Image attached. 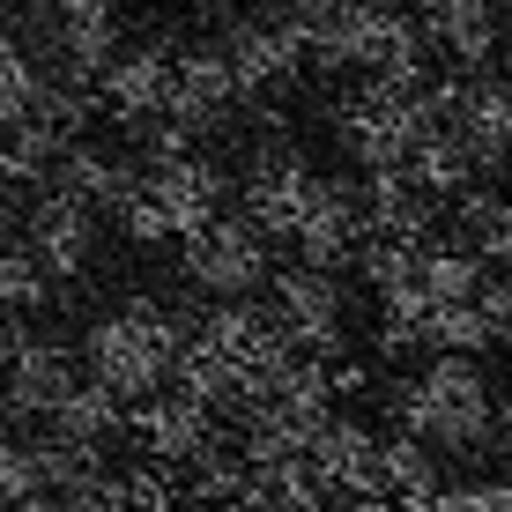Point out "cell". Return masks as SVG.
<instances>
[{
  "mask_svg": "<svg viewBox=\"0 0 512 512\" xmlns=\"http://www.w3.org/2000/svg\"><path fill=\"white\" fill-rule=\"evenodd\" d=\"M446 505L453 512H512V483H461V490H446Z\"/></svg>",
  "mask_w": 512,
  "mask_h": 512,
  "instance_id": "cell-28",
  "label": "cell"
},
{
  "mask_svg": "<svg viewBox=\"0 0 512 512\" xmlns=\"http://www.w3.org/2000/svg\"><path fill=\"white\" fill-rule=\"evenodd\" d=\"M186 253H179V268L186 282L201 297H216V305H231V297H253V290H268V275H275V260H268V231H260L253 216H216L208 231H193L179 238Z\"/></svg>",
  "mask_w": 512,
  "mask_h": 512,
  "instance_id": "cell-4",
  "label": "cell"
},
{
  "mask_svg": "<svg viewBox=\"0 0 512 512\" xmlns=\"http://www.w3.org/2000/svg\"><path fill=\"white\" fill-rule=\"evenodd\" d=\"M208 8H216V15H253L260 0H208Z\"/></svg>",
  "mask_w": 512,
  "mask_h": 512,
  "instance_id": "cell-30",
  "label": "cell"
},
{
  "mask_svg": "<svg viewBox=\"0 0 512 512\" xmlns=\"http://www.w3.org/2000/svg\"><path fill=\"white\" fill-rule=\"evenodd\" d=\"M386 490H394V498H423V490H438V446L394 431V438H386Z\"/></svg>",
  "mask_w": 512,
  "mask_h": 512,
  "instance_id": "cell-26",
  "label": "cell"
},
{
  "mask_svg": "<svg viewBox=\"0 0 512 512\" xmlns=\"http://www.w3.org/2000/svg\"><path fill=\"white\" fill-rule=\"evenodd\" d=\"M453 216H461V245L483 260H512V193H461L453 201Z\"/></svg>",
  "mask_w": 512,
  "mask_h": 512,
  "instance_id": "cell-22",
  "label": "cell"
},
{
  "mask_svg": "<svg viewBox=\"0 0 512 512\" xmlns=\"http://www.w3.org/2000/svg\"><path fill=\"white\" fill-rule=\"evenodd\" d=\"M312 193H320V171L290 149V134H260L253 156H245V179H238V208L260 223L268 238H297Z\"/></svg>",
  "mask_w": 512,
  "mask_h": 512,
  "instance_id": "cell-6",
  "label": "cell"
},
{
  "mask_svg": "<svg viewBox=\"0 0 512 512\" xmlns=\"http://www.w3.org/2000/svg\"><path fill=\"white\" fill-rule=\"evenodd\" d=\"M312 483L327 490V498H386V438L364 431L357 416H327L320 431H312V453H305Z\"/></svg>",
  "mask_w": 512,
  "mask_h": 512,
  "instance_id": "cell-9",
  "label": "cell"
},
{
  "mask_svg": "<svg viewBox=\"0 0 512 512\" xmlns=\"http://www.w3.org/2000/svg\"><path fill=\"white\" fill-rule=\"evenodd\" d=\"M141 186H149V201L164 208L171 238H193V231H208L216 216H231V208H223L231 179H223V164H208L201 149H193V156H164V164H141Z\"/></svg>",
  "mask_w": 512,
  "mask_h": 512,
  "instance_id": "cell-14",
  "label": "cell"
},
{
  "mask_svg": "<svg viewBox=\"0 0 512 512\" xmlns=\"http://www.w3.org/2000/svg\"><path fill=\"white\" fill-rule=\"evenodd\" d=\"M67 149H75V141H67L60 127H45V119H23L15 134H0V179L38 193V186H52V179H60Z\"/></svg>",
  "mask_w": 512,
  "mask_h": 512,
  "instance_id": "cell-20",
  "label": "cell"
},
{
  "mask_svg": "<svg viewBox=\"0 0 512 512\" xmlns=\"http://www.w3.org/2000/svg\"><path fill=\"white\" fill-rule=\"evenodd\" d=\"M119 490H127L134 512H179V505H186V483H179L164 461H141L134 475H119Z\"/></svg>",
  "mask_w": 512,
  "mask_h": 512,
  "instance_id": "cell-27",
  "label": "cell"
},
{
  "mask_svg": "<svg viewBox=\"0 0 512 512\" xmlns=\"http://www.w3.org/2000/svg\"><path fill=\"white\" fill-rule=\"evenodd\" d=\"M216 45H223V60H231L245 104H253V97H282V90L312 67V45H305V30L290 23V8H275V15H268V8L231 15Z\"/></svg>",
  "mask_w": 512,
  "mask_h": 512,
  "instance_id": "cell-5",
  "label": "cell"
},
{
  "mask_svg": "<svg viewBox=\"0 0 512 512\" xmlns=\"http://www.w3.org/2000/svg\"><path fill=\"white\" fill-rule=\"evenodd\" d=\"M90 386V364H82V342H60V334H30V349L8 364V379H0V394H8L15 416H38L52 423L67 409V401Z\"/></svg>",
  "mask_w": 512,
  "mask_h": 512,
  "instance_id": "cell-11",
  "label": "cell"
},
{
  "mask_svg": "<svg viewBox=\"0 0 512 512\" xmlns=\"http://www.w3.org/2000/svg\"><path fill=\"white\" fill-rule=\"evenodd\" d=\"M30 349V327H23V312H8L0 305V379H8V364Z\"/></svg>",
  "mask_w": 512,
  "mask_h": 512,
  "instance_id": "cell-29",
  "label": "cell"
},
{
  "mask_svg": "<svg viewBox=\"0 0 512 512\" xmlns=\"http://www.w3.org/2000/svg\"><path fill=\"white\" fill-rule=\"evenodd\" d=\"M394 409V431L423 438L438 453H475L483 438H498V401H490V379L475 357H431L416 379H401V394L386 401Z\"/></svg>",
  "mask_w": 512,
  "mask_h": 512,
  "instance_id": "cell-2",
  "label": "cell"
},
{
  "mask_svg": "<svg viewBox=\"0 0 512 512\" xmlns=\"http://www.w3.org/2000/svg\"><path fill=\"white\" fill-rule=\"evenodd\" d=\"M67 490H75V475L52 438H0V505L8 512H60Z\"/></svg>",
  "mask_w": 512,
  "mask_h": 512,
  "instance_id": "cell-16",
  "label": "cell"
},
{
  "mask_svg": "<svg viewBox=\"0 0 512 512\" xmlns=\"http://www.w3.org/2000/svg\"><path fill=\"white\" fill-rule=\"evenodd\" d=\"M483 282H490L483 253H468V245H423V297L431 305H468Z\"/></svg>",
  "mask_w": 512,
  "mask_h": 512,
  "instance_id": "cell-23",
  "label": "cell"
},
{
  "mask_svg": "<svg viewBox=\"0 0 512 512\" xmlns=\"http://www.w3.org/2000/svg\"><path fill=\"white\" fill-rule=\"evenodd\" d=\"M23 245L38 253V268L52 282H75L90 268V245H97V208H82L67 186H38L23 201Z\"/></svg>",
  "mask_w": 512,
  "mask_h": 512,
  "instance_id": "cell-12",
  "label": "cell"
},
{
  "mask_svg": "<svg viewBox=\"0 0 512 512\" xmlns=\"http://www.w3.org/2000/svg\"><path fill=\"white\" fill-rule=\"evenodd\" d=\"M364 216H372V238H401V245H431V193H423L409 171H372L364 179Z\"/></svg>",
  "mask_w": 512,
  "mask_h": 512,
  "instance_id": "cell-19",
  "label": "cell"
},
{
  "mask_svg": "<svg viewBox=\"0 0 512 512\" xmlns=\"http://www.w3.org/2000/svg\"><path fill=\"white\" fill-rule=\"evenodd\" d=\"M45 97V67L38 52H30V38H15V30H0V134H15L30 112H38Z\"/></svg>",
  "mask_w": 512,
  "mask_h": 512,
  "instance_id": "cell-21",
  "label": "cell"
},
{
  "mask_svg": "<svg viewBox=\"0 0 512 512\" xmlns=\"http://www.w3.org/2000/svg\"><path fill=\"white\" fill-rule=\"evenodd\" d=\"M490 342H498V327L475 297L468 305H431V357H483Z\"/></svg>",
  "mask_w": 512,
  "mask_h": 512,
  "instance_id": "cell-24",
  "label": "cell"
},
{
  "mask_svg": "<svg viewBox=\"0 0 512 512\" xmlns=\"http://www.w3.org/2000/svg\"><path fill=\"white\" fill-rule=\"evenodd\" d=\"M8 8H23V15H38V8H45V0H8Z\"/></svg>",
  "mask_w": 512,
  "mask_h": 512,
  "instance_id": "cell-32",
  "label": "cell"
},
{
  "mask_svg": "<svg viewBox=\"0 0 512 512\" xmlns=\"http://www.w3.org/2000/svg\"><path fill=\"white\" fill-rule=\"evenodd\" d=\"M52 297V275L38 268V253H30L23 238H0V305L8 312H38Z\"/></svg>",
  "mask_w": 512,
  "mask_h": 512,
  "instance_id": "cell-25",
  "label": "cell"
},
{
  "mask_svg": "<svg viewBox=\"0 0 512 512\" xmlns=\"http://www.w3.org/2000/svg\"><path fill=\"white\" fill-rule=\"evenodd\" d=\"M171 82H179V52L171 45H127L112 67H104L97 97L127 134H141V127H156V119L171 112Z\"/></svg>",
  "mask_w": 512,
  "mask_h": 512,
  "instance_id": "cell-13",
  "label": "cell"
},
{
  "mask_svg": "<svg viewBox=\"0 0 512 512\" xmlns=\"http://www.w3.org/2000/svg\"><path fill=\"white\" fill-rule=\"evenodd\" d=\"M8 208H15V201H8V179H0V223H8Z\"/></svg>",
  "mask_w": 512,
  "mask_h": 512,
  "instance_id": "cell-31",
  "label": "cell"
},
{
  "mask_svg": "<svg viewBox=\"0 0 512 512\" xmlns=\"http://www.w3.org/2000/svg\"><path fill=\"white\" fill-rule=\"evenodd\" d=\"M423 38L431 52H446L461 75H483L490 52H498V8L490 0H423Z\"/></svg>",
  "mask_w": 512,
  "mask_h": 512,
  "instance_id": "cell-17",
  "label": "cell"
},
{
  "mask_svg": "<svg viewBox=\"0 0 512 512\" xmlns=\"http://www.w3.org/2000/svg\"><path fill=\"white\" fill-rule=\"evenodd\" d=\"M238 75H231V60H223V45H179V82H171V127H179L186 141H208V134H223L238 119Z\"/></svg>",
  "mask_w": 512,
  "mask_h": 512,
  "instance_id": "cell-10",
  "label": "cell"
},
{
  "mask_svg": "<svg viewBox=\"0 0 512 512\" xmlns=\"http://www.w3.org/2000/svg\"><path fill=\"white\" fill-rule=\"evenodd\" d=\"M186 320L171 305H156V297H127V305L97 312L90 327H82V364H90V379L104 394H119L134 409V401L164 394V379L179 372V349H186Z\"/></svg>",
  "mask_w": 512,
  "mask_h": 512,
  "instance_id": "cell-1",
  "label": "cell"
},
{
  "mask_svg": "<svg viewBox=\"0 0 512 512\" xmlns=\"http://www.w3.org/2000/svg\"><path fill=\"white\" fill-rule=\"evenodd\" d=\"M127 423H134V416H127V401H119V394H104V386L90 379V386H82V394L67 401L60 416L45 423V438H52L60 453H75V461H97V453L112 446V438L127 431Z\"/></svg>",
  "mask_w": 512,
  "mask_h": 512,
  "instance_id": "cell-18",
  "label": "cell"
},
{
  "mask_svg": "<svg viewBox=\"0 0 512 512\" xmlns=\"http://www.w3.org/2000/svg\"><path fill=\"white\" fill-rule=\"evenodd\" d=\"M30 30H38V67L60 82H82V90H97L104 67L119 60V8L112 0H45L38 15H30Z\"/></svg>",
  "mask_w": 512,
  "mask_h": 512,
  "instance_id": "cell-3",
  "label": "cell"
},
{
  "mask_svg": "<svg viewBox=\"0 0 512 512\" xmlns=\"http://www.w3.org/2000/svg\"><path fill=\"white\" fill-rule=\"evenodd\" d=\"M297 268H357L372 245V216H364V179H320L305 223H297Z\"/></svg>",
  "mask_w": 512,
  "mask_h": 512,
  "instance_id": "cell-7",
  "label": "cell"
},
{
  "mask_svg": "<svg viewBox=\"0 0 512 512\" xmlns=\"http://www.w3.org/2000/svg\"><path fill=\"white\" fill-rule=\"evenodd\" d=\"M134 438H141V453H149V461L193 468L208 446H216V409H208V401H193V394H179V386H164V394L134 401Z\"/></svg>",
  "mask_w": 512,
  "mask_h": 512,
  "instance_id": "cell-15",
  "label": "cell"
},
{
  "mask_svg": "<svg viewBox=\"0 0 512 512\" xmlns=\"http://www.w3.org/2000/svg\"><path fill=\"white\" fill-rule=\"evenodd\" d=\"M268 312L282 320L297 357H334V349H342V320L349 312H342V282H334L327 268H275Z\"/></svg>",
  "mask_w": 512,
  "mask_h": 512,
  "instance_id": "cell-8",
  "label": "cell"
}]
</instances>
